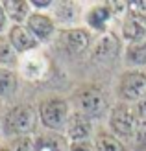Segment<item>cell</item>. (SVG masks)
I'll list each match as a JSON object with an SVG mask.
<instances>
[{
    "label": "cell",
    "mask_w": 146,
    "mask_h": 151,
    "mask_svg": "<svg viewBox=\"0 0 146 151\" xmlns=\"http://www.w3.org/2000/svg\"><path fill=\"white\" fill-rule=\"evenodd\" d=\"M7 41L11 42L13 50L17 52L19 55H26V54H32L39 48V41L28 32V28L24 24H11L9 29H7Z\"/></svg>",
    "instance_id": "obj_8"
},
{
    "label": "cell",
    "mask_w": 146,
    "mask_h": 151,
    "mask_svg": "<svg viewBox=\"0 0 146 151\" xmlns=\"http://www.w3.org/2000/svg\"><path fill=\"white\" fill-rule=\"evenodd\" d=\"M120 48L118 44V37L115 33H104L100 39L93 44V50H91V57L94 61H107L113 55H117V52Z\"/></svg>",
    "instance_id": "obj_13"
},
{
    "label": "cell",
    "mask_w": 146,
    "mask_h": 151,
    "mask_svg": "<svg viewBox=\"0 0 146 151\" xmlns=\"http://www.w3.org/2000/svg\"><path fill=\"white\" fill-rule=\"evenodd\" d=\"M144 35H146V24H142L141 20H137L133 17H129V15H126V17L122 19L120 37H122V41H126V44L133 42V41H139Z\"/></svg>",
    "instance_id": "obj_18"
},
{
    "label": "cell",
    "mask_w": 146,
    "mask_h": 151,
    "mask_svg": "<svg viewBox=\"0 0 146 151\" xmlns=\"http://www.w3.org/2000/svg\"><path fill=\"white\" fill-rule=\"evenodd\" d=\"M131 147L133 151H146V120H141L137 133L131 140Z\"/></svg>",
    "instance_id": "obj_22"
},
{
    "label": "cell",
    "mask_w": 146,
    "mask_h": 151,
    "mask_svg": "<svg viewBox=\"0 0 146 151\" xmlns=\"http://www.w3.org/2000/svg\"><path fill=\"white\" fill-rule=\"evenodd\" d=\"M135 107H137V112H139V118L146 120V96L142 98L139 103H135Z\"/></svg>",
    "instance_id": "obj_27"
},
{
    "label": "cell",
    "mask_w": 146,
    "mask_h": 151,
    "mask_svg": "<svg viewBox=\"0 0 146 151\" xmlns=\"http://www.w3.org/2000/svg\"><path fill=\"white\" fill-rule=\"evenodd\" d=\"M124 63L131 70H139L141 66L146 65V35L141 37L139 41H133L126 44L124 48Z\"/></svg>",
    "instance_id": "obj_16"
},
{
    "label": "cell",
    "mask_w": 146,
    "mask_h": 151,
    "mask_svg": "<svg viewBox=\"0 0 146 151\" xmlns=\"http://www.w3.org/2000/svg\"><path fill=\"white\" fill-rule=\"evenodd\" d=\"M93 142H94V151H129L126 142H122L113 133L104 129L94 133Z\"/></svg>",
    "instance_id": "obj_17"
},
{
    "label": "cell",
    "mask_w": 146,
    "mask_h": 151,
    "mask_svg": "<svg viewBox=\"0 0 146 151\" xmlns=\"http://www.w3.org/2000/svg\"><path fill=\"white\" fill-rule=\"evenodd\" d=\"M35 151H68V140L54 131L35 133Z\"/></svg>",
    "instance_id": "obj_14"
},
{
    "label": "cell",
    "mask_w": 146,
    "mask_h": 151,
    "mask_svg": "<svg viewBox=\"0 0 146 151\" xmlns=\"http://www.w3.org/2000/svg\"><path fill=\"white\" fill-rule=\"evenodd\" d=\"M0 151H13L9 146H0Z\"/></svg>",
    "instance_id": "obj_28"
},
{
    "label": "cell",
    "mask_w": 146,
    "mask_h": 151,
    "mask_svg": "<svg viewBox=\"0 0 146 151\" xmlns=\"http://www.w3.org/2000/svg\"><path fill=\"white\" fill-rule=\"evenodd\" d=\"M57 42L63 52L68 55H80L83 54L93 42V33L89 28L74 26V28H59L57 32Z\"/></svg>",
    "instance_id": "obj_6"
},
{
    "label": "cell",
    "mask_w": 146,
    "mask_h": 151,
    "mask_svg": "<svg viewBox=\"0 0 146 151\" xmlns=\"http://www.w3.org/2000/svg\"><path fill=\"white\" fill-rule=\"evenodd\" d=\"M19 70L28 79H39L46 72V59H44V55L37 54L35 50L32 54L22 55V59L19 61Z\"/></svg>",
    "instance_id": "obj_12"
},
{
    "label": "cell",
    "mask_w": 146,
    "mask_h": 151,
    "mask_svg": "<svg viewBox=\"0 0 146 151\" xmlns=\"http://www.w3.org/2000/svg\"><path fill=\"white\" fill-rule=\"evenodd\" d=\"M139 124L141 118L135 103L115 101L111 105V111L107 114V131L113 133L117 138H120L122 142H131Z\"/></svg>",
    "instance_id": "obj_4"
},
{
    "label": "cell",
    "mask_w": 146,
    "mask_h": 151,
    "mask_svg": "<svg viewBox=\"0 0 146 151\" xmlns=\"http://www.w3.org/2000/svg\"><path fill=\"white\" fill-rule=\"evenodd\" d=\"M68 151H94V142H93V138L68 142Z\"/></svg>",
    "instance_id": "obj_24"
},
{
    "label": "cell",
    "mask_w": 146,
    "mask_h": 151,
    "mask_svg": "<svg viewBox=\"0 0 146 151\" xmlns=\"http://www.w3.org/2000/svg\"><path fill=\"white\" fill-rule=\"evenodd\" d=\"M37 114H39V124L46 131H54V133L63 134L67 122L72 114L70 100H67L63 96H57V94L46 96L37 105Z\"/></svg>",
    "instance_id": "obj_3"
},
{
    "label": "cell",
    "mask_w": 146,
    "mask_h": 151,
    "mask_svg": "<svg viewBox=\"0 0 146 151\" xmlns=\"http://www.w3.org/2000/svg\"><path fill=\"white\" fill-rule=\"evenodd\" d=\"M50 15L54 17L56 24L61 28H74L80 19V4L78 2H54Z\"/></svg>",
    "instance_id": "obj_11"
},
{
    "label": "cell",
    "mask_w": 146,
    "mask_h": 151,
    "mask_svg": "<svg viewBox=\"0 0 146 151\" xmlns=\"http://www.w3.org/2000/svg\"><path fill=\"white\" fill-rule=\"evenodd\" d=\"M94 125H93V120L85 118L83 114L76 112L72 109V114L67 122V127H65V138L68 142H76V140H91L94 137Z\"/></svg>",
    "instance_id": "obj_9"
},
{
    "label": "cell",
    "mask_w": 146,
    "mask_h": 151,
    "mask_svg": "<svg viewBox=\"0 0 146 151\" xmlns=\"http://www.w3.org/2000/svg\"><path fill=\"white\" fill-rule=\"evenodd\" d=\"M9 26H11V22H9V19H7V15L2 7V2H0V35H6Z\"/></svg>",
    "instance_id": "obj_25"
},
{
    "label": "cell",
    "mask_w": 146,
    "mask_h": 151,
    "mask_svg": "<svg viewBox=\"0 0 146 151\" xmlns=\"http://www.w3.org/2000/svg\"><path fill=\"white\" fill-rule=\"evenodd\" d=\"M128 15L146 24V2H129L128 4Z\"/></svg>",
    "instance_id": "obj_23"
},
{
    "label": "cell",
    "mask_w": 146,
    "mask_h": 151,
    "mask_svg": "<svg viewBox=\"0 0 146 151\" xmlns=\"http://www.w3.org/2000/svg\"><path fill=\"white\" fill-rule=\"evenodd\" d=\"M2 7L11 24H26L28 17L33 13L32 2L28 0H6L2 2Z\"/></svg>",
    "instance_id": "obj_15"
},
{
    "label": "cell",
    "mask_w": 146,
    "mask_h": 151,
    "mask_svg": "<svg viewBox=\"0 0 146 151\" xmlns=\"http://www.w3.org/2000/svg\"><path fill=\"white\" fill-rule=\"evenodd\" d=\"M54 2H32V9L39 11V13H48V9H52Z\"/></svg>",
    "instance_id": "obj_26"
},
{
    "label": "cell",
    "mask_w": 146,
    "mask_h": 151,
    "mask_svg": "<svg viewBox=\"0 0 146 151\" xmlns=\"http://www.w3.org/2000/svg\"><path fill=\"white\" fill-rule=\"evenodd\" d=\"M24 26L28 28V32L32 33L39 42L50 41L52 37H56L57 32H59V28H57V24H56V20H54L52 15L50 13H39V11H33L30 15Z\"/></svg>",
    "instance_id": "obj_7"
},
{
    "label": "cell",
    "mask_w": 146,
    "mask_h": 151,
    "mask_svg": "<svg viewBox=\"0 0 146 151\" xmlns=\"http://www.w3.org/2000/svg\"><path fill=\"white\" fill-rule=\"evenodd\" d=\"M70 105L76 112H80L89 120H100L107 116L111 111L107 92L94 83H85L76 88L70 96Z\"/></svg>",
    "instance_id": "obj_1"
},
{
    "label": "cell",
    "mask_w": 146,
    "mask_h": 151,
    "mask_svg": "<svg viewBox=\"0 0 146 151\" xmlns=\"http://www.w3.org/2000/svg\"><path fill=\"white\" fill-rule=\"evenodd\" d=\"M19 54L13 50L11 42L7 41L6 35H0V66L2 68H17L19 66Z\"/></svg>",
    "instance_id": "obj_19"
},
{
    "label": "cell",
    "mask_w": 146,
    "mask_h": 151,
    "mask_svg": "<svg viewBox=\"0 0 146 151\" xmlns=\"http://www.w3.org/2000/svg\"><path fill=\"white\" fill-rule=\"evenodd\" d=\"M37 125H39V114H37V107L32 103H15L7 107L0 118L2 134L9 140L26 137V134H35Z\"/></svg>",
    "instance_id": "obj_2"
},
{
    "label": "cell",
    "mask_w": 146,
    "mask_h": 151,
    "mask_svg": "<svg viewBox=\"0 0 146 151\" xmlns=\"http://www.w3.org/2000/svg\"><path fill=\"white\" fill-rule=\"evenodd\" d=\"M7 146L13 151H35V134H26V137L11 138Z\"/></svg>",
    "instance_id": "obj_21"
},
{
    "label": "cell",
    "mask_w": 146,
    "mask_h": 151,
    "mask_svg": "<svg viewBox=\"0 0 146 151\" xmlns=\"http://www.w3.org/2000/svg\"><path fill=\"white\" fill-rule=\"evenodd\" d=\"M111 19H113V13L107 2L94 4L89 7V11L83 13V20L89 26V29H94V32H100V33H107V26H109Z\"/></svg>",
    "instance_id": "obj_10"
},
{
    "label": "cell",
    "mask_w": 146,
    "mask_h": 151,
    "mask_svg": "<svg viewBox=\"0 0 146 151\" xmlns=\"http://www.w3.org/2000/svg\"><path fill=\"white\" fill-rule=\"evenodd\" d=\"M118 101L126 103H139L146 96V72L142 70H124L115 85Z\"/></svg>",
    "instance_id": "obj_5"
},
{
    "label": "cell",
    "mask_w": 146,
    "mask_h": 151,
    "mask_svg": "<svg viewBox=\"0 0 146 151\" xmlns=\"http://www.w3.org/2000/svg\"><path fill=\"white\" fill-rule=\"evenodd\" d=\"M19 88V78L17 72L11 68H2L0 66V98H9L17 92Z\"/></svg>",
    "instance_id": "obj_20"
}]
</instances>
